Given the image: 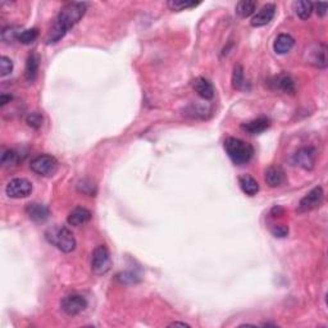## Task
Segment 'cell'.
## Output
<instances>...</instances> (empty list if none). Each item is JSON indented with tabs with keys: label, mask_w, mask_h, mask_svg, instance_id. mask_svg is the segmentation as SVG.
<instances>
[{
	"label": "cell",
	"mask_w": 328,
	"mask_h": 328,
	"mask_svg": "<svg viewBox=\"0 0 328 328\" xmlns=\"http://www.w3.org/2000/svg\"><path fill=\"white\" fill-rule=\"evenodd\" d=\"M86 3H68L64 5L54 20L45 38V43L48 45L59 43L68 33V31L80 22V20L86 13Z\"/></svg>",
	"instance_id": "cell-1"
},
{
	"label": "cell",
	"mask_w": 328,
	"mask_h": 328,
	"mask_svg": "<svg viewBox=\"0 0 328 328\" xmlns=\"http://www.w3.org/2000/svg\"><path fill=\"white\" fill-rule=\"evenodd\" d=\"M224 150L236 165L246 164L254 156V148L250 144L237 138H228L224 141Z\"/></svg>",
	"instance_id": "cell-2"
},
{
	"label": "cell",
	"mask_w": 328,
	"mask_h": 328,
	"mask_svg": "<svg viewBox=\"0 0 328 328\" xmlns=\"http://www.w3.org/2000/svg\"><path fill=\"white\" fill-rule=\"evenodd\" d=\"M45 237L51 245L63 253H72L76 249V239L67 227L54 226L45 232Z\"/></svg>",
	"instance_id": "cell-3"
},
{
	"label": "cell",
	"mask_w": 328,
	"mask_h": 328,
	"mask_svg": "<svg viewBox=\"0 0 328 328\" xmlns=\"http://www.w3.org/2000/svg\"><path fill=\"white\" fill-rule=\"evenodd\" d=\"M112 267L110 253L105 245L95 247L91 255V271L95 275H105Z\"/></svg>",
	"instance_id": "cell-4"
},
{
	"label": "cell",
	"mask_w": 328,
	"mask_h": 328,
	"mask_svg": "<svg viewBox=\"0 0 328 328\" xmlns=\"http://www.w3.org/2000/svg\"><path fill=\"white\" fill-rule=\"evenodd\" d=\"M30 168L36 175L49 177V176H53L58 169V161L54 157L43 154V156H37L31 161Z\"/></svg>",
	"instance_id": "cell-5"
},
{
	"label": "cell",
	"mask_w": 328,
	"mask_h": 328,
	"mask_svg": "<svg viewBox=\"0 0 328 328\" xmlns=\"http://www.w3.org/2000/svg\"><path fill=\"white\" fill-rule=\"evenodd\" d=\"M89 303H87V299L84 295H80V294H71V295H67L62 299L61 301V308L67 316H77V314L82 313L85 309L87 308Z\"/></svg>",
	"instance_id": "cell-6"
},
{
	"label": "cell",
	"mask_w": 328,
	"mask_h": 328,
	"mask_svg": "<svg viewBox=\"0 0 328 328\" xmlns=\"http://www.w3.org/2000/svg\"><path fill=\"white\" fill-rule=\"evenodd\" d=\"M5 192L12 199L27 198L32 192V183L27 178H13V180L8 182L7 187H5Z\"/></svg>",
	"instance_id": "cell-7"
},
{
	"label": "cell",
	"mask_w": 328,
	"mask_h": 328,
	"mask_svg": "<svg viewBox=\"0 0 328 328\" xmlns=\"http://www.w3.org/2000/svg\"><path fill=\"white\" fill-rule=\"evenodd\" d=\"M324 199V191L321 186H317L313 190L309 191L305 196L300 200L298 206L299 213H306V211H311L313 209L319 208L321 204L323 203Z\"/></svg>",
	"instance_id": "cell-8"
},
{
	"label": "cell",
	"mask_w": 328,
	"mask_h": 328,
	"mask_svg": "<svg viewBox=\"0 0 328 328\" xmlns=\"http://www.w3.org/2000/svg\"><path fill=\"white\" fill-rule=\"evenodd\" d=\"M309 54L308 63L313 64L317 68H326L328 64L327 59V45L323 43L314 44L309 48V51H306Z\"/></svg>",
	"instance_id": "cell-9"
},
{
	"label": "cell",
	"mask_w": 328,
	"mask_h": 328,
	"mask_svg": "<svg viewBox=\"0 0 328 328\" xmlns=\"http://www.w3.org/2000/svg\"><path fill=\"white\" fill-rule=\"evenodd\" d=\"M316 149L312 148V146H305V148H301L296 151L295 156H294V163L301 167L303 169L311 170L316 165Z\"/></svg>",
	"instance_id": "cell-10"
},
{
	"label": "cell",
	"mask_w": 328,
	"mask_h": 328,
	"mask_svg": "<svg viewBox=\"0 0 328 328\" xmlns=\"http://www.w3.org/2000/svg\"><path fill=\"white\" fill-rule=\"evenodd\" d=\"M276 14V5L272 3L263 5L259 9V12L252 18V26L253 27H263V26L268 25L271 21L273 20Z\"/></svg>",
	"instance_id": "cell-11"
},
{
	"label": "cell",
	"mask_w": 328,
	"mask_h": 328,
	"mask_svg": "<svg viewBox=\"0 0 328 328\" xmlns=\"http://www.w3.org/2000/svg\"><path fill=\"white\" fill-rule=\"evenodd\" d=\"M92 214L89 209L84 208V206H77L74 208L71 213L68 214V218H67V222H68L69 226H74V227H80L82 224L87 223L91 219Z\"/></svg>",
	"instance_id": "cell-12"
},
{
	"label": "cell",
	"mask_w": 328,
	"mask_h": 328,
	"mask_svg": "<svg viewBox=\"0 0 328 328\" xmlns=\"http://www.w3.org/2000/svg\"><path fill=\"white\" fill-rule=\"evenodd\" d=\"M192 87L198 92L199 97L203 98L204 100H211L214 98L213 85L204 77H196L192 81Z\"/></svg>",
	"instance_id": "cell-13"
},
{
	"label": "cell",
	"mask_w": 328,
	"mask_h": 328,
	"mask_svg": "<svg viewBox=\"0 0 328 328\" xmlns=\"http://www.w3.org/2000/svg\"><path fill=\"white\" fill-rule=\"evenodd\" d=\"M26 213L35 222H44L49 218V209L38 203H31L26 206Z\"/></svg>",
	"instance_id": "cell-14"
},
{
	"label": "cell",
	"mask_w": 328,
	"mask_h": 328,
	"mask_svg": "<svg viewBox=\"0 0 328 328\" xmlns=\"http://www.w3.org/2000/svg\"><path fill=\"white\" fill-rule=\"evenodd\" d=\"M295 45V38L288 33H281L276 37L273 49L277 54H286L291 50Z\"/></svg>",
	"instance_id": "cell-15"
},
{
	"label": "cell",
	"mask_w": 328,
	"mask_h": 328,
	"mask_svg": "<svg viewBox=\"0 0 328 328\" xmlns=\"http://www.w3.org/2000/svg\"><path fill=\"white\" fill-rule=\"evenodd\" d=\"M268 127H269V120L265 117H259L241 126L242 130L246 131L250 135H258V133L264 132Z\"/></svg>",
	"instance_id": "cell-16"
},
{
	"label": "cell",
	"mask_w": 328,
	"mask_h": 328,
	"mask_svg": "<svg viewBox=\"0 0 328 328\" xmlns=\"http://www.w3.org/2000/svg\"><path fill=\"white\" fill-rule=\"evenodd\" d=\"M265 182L269 187H277L281 186L285 181V172L280 167H269L265 170Z\"/></svg>",
	"instance_id": "cell-17"
},
{
	"label": "cell",
	"mask_w": 328,
	"mask_h": 328,
	"mask_svg": "<svg viewBox=\"0 0 328 328\" xmlns=\"http://www.w3.org/2000/svg\"><path fill=\"white\" fill-rule=\"evenodd\" d=\"M239 183L241 190L249 196L257 195L258 191H259V183H258L257 180H255L254 177H252L250 175L240 176Z\"/></svg>",
	"instance_id": "cell-18"
},
{
	"label": "cell",
	"mask_w": 328,
	"mask_h": 328,
	"mask_svg": "<svg viewBox=\"0 0 328 328\" xmlns=\"http://www.w3.org/2000/svg\"><path fill=\"white\" fill-rule=\"evenodd\" d=\"M272 84L275 89L281 90V91L286 92V94H294L295 92V81L287 74H281V76L276 77Z\"/></svg>",
	"instance_id": "cell-19"
},
{
	"label": "cell",
	"mask_w": 328,
	"mask_h": 328,
	"mask_svg": "<svg viewBox=\"0 0 328 328\" xmlns=\"http://www.w3.org/2000/svg\"><path fill=\"white\" fill-rule=\"evenodd\" d=\"M38 71V56L36 54H30L26 62V81L27 82H33L36 80Z\"/></svg>",
	"instance_id": "cell-20"
},
{
	"label": "cell",
	"mask_w": 328,
	"mask_h": 328,
	"mask_svg": "<svg viewBox=\"0 0 328 328\" xmlns=\"http://www.w3.org/2000/svg\"><path fill=\"white\" fill-rule=\"evenodd\" d=\"M293 7L299 18L308 20L312 15V12H313L314 4L312 2H306V0H300V2H294Z\"/></svg>",
	"instance_id": "cell-21"
},
{
	"label": "cell",
	"mask_w": 328,
	"mask_h": 328,
	"mask_svg": "<svg viewBox=\"0 0 328 328\" xmlns=\"http://www.w3.org/2000/svg\"><path fill=\"white\" fill-rule=\"evenodd\" d=\"M255 8H257V3L253 2V0H241V2L237 3L236 13L240 17L247 18L255 12Z\"/></svg>",
	"instance_id": "cell-22"
},
{
	"label": "cell",
	"mask_w": 328,
	"mask_h": 328,
	"mask_svg": "<svg viewBox=\"0 0 328 328\" xmlns=\"http://www.w3.org/2000/svg\"><path fill=\"white\" fill-rule=\"evenodd\" d=\"M21 157L15 150H5L2 156L3 167H14L20 163Z\"/></svg>",
	"instance_id": "cell-23"
},
{
	"label": "cell",
	"mask_w": 328,
	"mask_h": 328,
	"mask_svg": "<svg viewBox=\"0 0 328 328\" xmlns=\"http://www.w3.org/2000/svg\"><path fill=\"white\" fill-rule=\"evenodd\" d=\"M199 4H200V3L191 2V0H169V2L167 3L168 7H169L172 10H176V12L190 9V8H195L196 5Z\"/></svg>",
	"instance_id": "cell-24"
},
{
	"label": "cell",
	"mask_w": 328,
	"mask_h": 328,
	"mask_svg": "<svg viewBox=\"0 0 328 328\" xmlns=\"http://www.w3.org/2000/svg\"><path fill=\"white\" fill-rule=\"evenodd\" d=\"M245 79H244V68L241 64H237L234 68V73H232V85L235 89L241 90L244 87Z\"/></svg>",
	"instance_id": "cell-25"
},
{
	"label": "cell",
	"mask_w": 328,
	"mask_h": 328,
	"mask_svg": "<svg viewBox=\"0 0 328 328\" xmlns=\"http://www.w3.org/2000/svg\"><path fill=\"white\" fill-rule=\"evenodd\" d=\"M38 36V31L36 28H28V30L21 31L20 36H18V41L25 45H30V44L35 43V40Z\"/></svg>",
	"instance_id": "cell-26"
},
{
	"label": "cell",
	"mask_w": 328,
	"mask_h": 328,
	"mask_svg": "<svg viewBox=\"0 0 328 328\" xmlns=\"http://www.w3.org/2000/svg\"><path fill=\"white\" fill-rule=\"evenodd\" d=\"M117 280L121 283H126V285H132V283H138L140 281V277L132 272H122L117 275Z\"/></svg>",
	"instance_id": "cell-27"
},
{
	"label": "cell",
	"mask_w": 328,
	"mask_h": 328,
	"mask_svg": "<svg viewBox=\"0 0 328 328\" xmlns=\"http://www.w3.org/2000/svg\"><path fill=\"white\" fill-rule=\"evenodd\" d=\"M21 31L17 27H7L2 31V38L5 43H12V41L18 40Z\"/></svg>",
	"instance_id": "cell-28"
},
{
	"label": "cell",
	"mask_w": 328,
	"mask_h": 328,
	"mask_svg": "<svg viewBox=\"0 0 328 328\" xmlns=\"http://www.w3.org/2000/svg\"><path fill=\"white\" fill-rule=\"evenodd\" d=\"M13 71V62L12 59L8 58V56L3 55L0 58V76L5 77L8 74L12 73Z\"/></svg>",
	"instance_id": "cell-29"
},
{
	"label": "cell",
	"mask_w": 328,
	"mask_h": 328,
	"mask_svg": "<svg viewBox=\"0 0 328 328\" xmlns=\"http://www.w3.org/2000/svg\"><path fill=\"white\" fill-rule=\"evenodd\" d=\"M26 122H27V125L30 126V127L38 130V128L43 126V117H41L40 113L37 112L30 113V114L27 115V118H26Z\"/></svg>",
	"instance_id": "cell-30"
},
{
	"label": "cell",
	"mask_w": 328,
	"mask_h": 328,
	"mask_svg": "<svg viewBox=\"0 0 328 328\" xmlns=\"http://www.w3.org/2000/svg\"><path fill=\"white\" fill-rule=\"evenodd\" d=\"M79 190L81 191V192L84 194H87V195L90 196H94L95 191H97V188H95V185L94 183H91L90 181H81V182L79 183Z\"/></svg>",
	"instance_id": "cell-31"
},
{
	"label": "cell",
	"mask_w": 328,
	"mask_h": 328,
	"mask_svg": "<svg viewBox=\"0 0 328 328\" xmlns=\"http://www.w3.org/2000/svg\"><path fill=\"white\" fill-rule=\"evenodd\" d=\"M271 232L275 237H278V239H283L288 235V227L285 226V224H276L271 228Z\"/></svg>",
	"instance_id": "cell-32"
},
{
	"label": "cell",
	"mask_w": 328,
	"mask_h": 328,
	"mask_svg": "<svg viewBox=\"0 0 328 328\" xmlns=\"http://www.w3.org/2000/svg\"><path fill=\"white\" fill-rule=\"evenodd\" d=\"M327 8H328L327 3H317L316 4L317 14H318L319 17H324L327 13Z\"/></svg>",
	"instance_id": "cell-33"
},
{
	"label": "cell",
	"mask_w": 328,
	"mask_h": 328,
	"mask_svg": "<svg viewBox=\"0 0 328 328\" xmlns=\"http://www.w3.org/2000/svg\"><path fill=\"white\" fill-rule=\"evenodd\" d=\"M10 100H12V97L4 92V94H2V97H0V104H2V107H4V105L7 104V103H9Z\"/></svg>",
	"instance_id": "cell-34"
},
{
	"label": "cell",
	"mask_w": 328,
	"mask_h": 328,
	"mask_svg": "<svg viewBox=\"0 0 328 328\" xmlns=\"http://www.w3.org/2000/svg\"><path fill=\"white\" fill-rule=\"evenodd\" d=\"M169 326H181V327H188L187 323H183V322H173V323H170Z\"/></svg>",
	"instance_id": "cell-35"
}]
</instances>
